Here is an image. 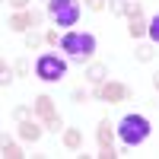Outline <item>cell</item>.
Instances as JSON below:
<instances>
[{
  "label": "cell",
  "instance_id": "obj_11",
  "mask_svg": "<svg viewBox=\"0 0 159 159\" xmlns=\"http://www.w3.org/2000/svg\"><path fill=\"white\" fill-rule=\"evenodd\" d=\"M64 143H67L70 150H80V147H83V134H80L76 127H70V130H64Z\"/></svg>",
  "mask_w": 159,
  "mask_h": 159
},
{
  "label": "cell",
  "instance_id": "obj_14",
  "mask_svg": "<svg viewBox=\"0 0 159 159\" xmlns=\"http://www.w3.org/2000/svg\"><path fill=\"white\" fill-rule=\"evenodd\" d=\"M3 156H7V159H19L22 153H19V147H16V143H3Z\"/></svg>",
  "mask_w": 159,
  "mask_h": 159
},
{
  "label": "cell",
  "instance_id": "obj_8",
  "mask_svg": "<svg viewBox=\"0 0 159 159\" xmlns=\"http://www.w3.org/2000/svg\"><path fill=\"white\" fill-rule=\"evenodd\" d=\"M127 22H130V25H127V32L134 35V38L147 35V25H150V22L143 19V10H140V7H130V10H127Z\"/></svg>",
  "mask_w": 159,
  "mask_h": 159
},
{
  "label": "cell",
  "instance_id": "obj_17",
  "mask_svg": "<svg viewBox=\"0 0 159 159\" xmlns=\"http://www.w3.org/2000/svg\"><path fill=\"white\" fill-rule=\"evenodd\" d=\"M10 3L16 7V10H22V7H29V0H10Z\"/></svg>",
  "mask_w": 159,
  "mask_h": 159
},
{
  "label": "cell",
  "instance_id": "obj_2",
  "mask_svg": "<svg viewBox=\"0 0 159 159\" xmlns=\"http://www.w3.org/2000/svg\"><path fill=\"white\" fill-rule=\"evenodd\" d=\"M61 48L67 51L70 57H92V51H96V38L89 32H67L61 38Z\"/></svg>",
  "mask_w": 159,
  "mask_h": 159
},
{
  "label": "cell",
  "instance_id": "obj_15",
  "mask_svg": "<svg viewBox=\"0 0 159 159\" xmlns=\"http://www.w3.org/2000/svg\"><path fill=\"white\" fill-rule=\"evenodd\" d=\"M137 57H140V61H150V57H153V48H150V45H143V48L137 51Z\"/></svg>",
  "mask_w": 159,
  "mask_h": 159
},
{
  "label": "cell",
  "instance_id": "obj_3",
  "mask_svg": "<svg viewBox=\"0 0 159 159\" xmlns=\"http://www.w3.org/2000/svg\"><path fill=\"white\" fill-rule=\"evenodd\" d=\"M48 16L57 25H76L80 19V3L76 0H48Z\"/></svg>",
  "mask_w": 159,
  "mask_h": 159
},
{
  "label": "cell",
  "instance_id": "obj_10",
  "mask_svg": "<svg viewBox=\"0 0 159 159\" xmlns=\"http://www.w3.org/2000/svg\"><path fill=\"white\" fill-rule=\"evenodd\" d=\"M19 137L22 140H38V137H42V127H38L35 121H25V118H19Z\"/></svg>",
  "mask_w": 159,
  "mask_h": 159
},
{
  "label": "cell",
  "instance_id": "obj_5",
  "mask_svg": "<svg viewBox=\"0 0 159 159\" xmlns=\"http://www.w3.org/2000/svg\"><path fill=\"white\" fill-rule=\"evenodd\" d=\"M35 115L42 118V124H45L48 130H54V134H57V130H64L61 115L54 111V99H51V96H38V99H35Z\"/></svg>",
  "mask_w": 159,
  "mask_h": 159
},
{
  "label": "cell",
  "instance_id": "obj_13",
  "mask_svg": "<svg viewBox=\"0 0 159 159\" xmlns=\"http://www.w3.org/2000/svg\"><path fill=\"white\" fill-rule=\"evenodd\" d=\"M147 35L153 38L156 45H159V16H153V19H150V25H147Z\"/></svg>",
  "mask_w": 159,
  "mask_h": 159
},
{
  "label": "cell",
  "instance_id": "obj_6",
  "mask_svg": "<svg viewBox=\"0 0 159 159\" xmlns=\"http://www.w3.org/2000/svg\"><path fill=\"white\" fill-rule=\"evenodd\" d=\"M96 137H99V156H102V159H115L118 153L111 150V124H108V121H102V124H99Z\"/></svg>",
  "mask_w": 159,
  "mask_h": 159
},
{
  "label": "cell",
  "instance_id": "obj_9",
  "mask_svg": "<svg viewBox=\"0 0 159 159\" xmlns=\"http://www.w3.org/2000/svg\"><path fill=\"white\" fill-rule=\"evenodd\" d=\"M38 19H42V13H16V16H10V29L13 32H25V29H29V25H38Z\"/></svg>",
  "mask_w": 159,
  "mask_h": 159
},
{
  "label": "cell",
  "instance_id": "obj_7",
  "mask_svg": "<svg viewBox=\"0 0 159 159\" xmlns=\"http://www.w3.org/2000/svg\"><path fill=\"white\" fill-rule=\"evenodd\" d=\"M96 96L105 99V102H121V99H127V86H121V83H99Z\"/></svg>",
  "mask_w": 159,
  "mask_h": 159
},
{
  "label": "cell",
  "instance_id": "obj_19",
  "mask_svg": "<svg viewBox=\"0 0 159 159\" xmlns=\"http://www.w3.org/2000/svg\"><path fill=\"white\" fill-rule=\"evenodd\" d=\"M153 80H156V89H159V73H156V76H153Z\"/></svg>",
  "mask_w": 159,
  "mask_h": 159
},
{
  "label": "cell",
  "instance_id": "obj_18",
  "mask_svg": "<svg viewBox=\"0 0 159 159\" xmlns=\"http://www.w3.org/2000/svg\"><path fill=\"white\" fill-rule=\"evenodd\" d=\"M89 7H92V10H102V7H105V0H89Z\"/></svg>",
  "mask_w": 159,
  "mask_h": 159
},
{
  "label": "cell",
  "instance_id": "obj_1",
  "mask_svg": "<svg viewBox=\"0 0 159 159\" xmlns=\"http://www.w3.org/2000/svg\"><path fill=\"white\" fill-rule=\"evenodd\" d=\"M118 137H121L127 147H137L150 137V121L143 115H124L121 124H118Z\"/></svg>",
  "mask_w": 159,
  "mask_h": 159
},
{
  "label": "cell",
  "instance_id": "obj_12",
  "mask_svg": "<svg viewBox=\"0 0 159 159\" xmlns=\"http://www.w3.org/2000/svg\"><path fill=\"white\" fill-rule=\"evenodd\" d=\"M86 76H89V83H102V80H105V67H102V64H92V67L86 70Z\"/></svg>",
  "mask_w": 159,
  "mask_h": 159
},
{
  "label": "cell",
  "instance_id": "obj_4",
  "mask_svg": "<svg viewBox=\"0 0 159 159\" xmlns=\"http://www.w3.org/2000/svg\"><path fill=\"white\" fill-rule=\"evenodd\" d=\"M35 73L48 80V83H57V80H64V73H67V61H61L57 54H42L35 64Z\"/></svg>",
  "mask_w": 159,
  "mask_h": 159
},
{
  "label": "cell",
  "instance_id": "obj_16",
  "mask_svg": "<svg viewBox=\"0 0 159 159\" xmlns=\"http://www.w3.org/2000/svg\"><path fill=\"white\" fill-rule=\"evenodd\" d=\"M38 45H42V38H38V35H29V51H35Z\"/></svg>",
  "mask_w": 159,
  "mask_h": 159
}]
</instances>
